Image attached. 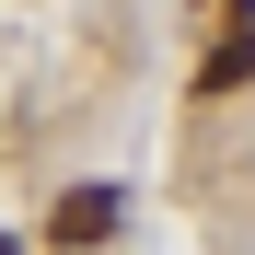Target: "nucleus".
<instances>
[{
  "instance_id": "obj_2",
  "label": "nucleus",
  "mask_w": 255,
  "mask_h": 255,
  "mask_svg": "<svg viewBox=\"0 0 255 255\" xmlns=\"http://www.w3.org/2000/svg\"><path fill=\"white\" fill-rule=\"evenodd\" d=\"M244 81H255V23H221V47H209L197 93H244Z\"/></svg>"
},
{
  "instance_id": "obj_1",
  "label": "nucleus",
  "mask_w": 255,
  "mask_h": 255,
  "mask_svg": "<svg viewBox=\"0 0 255 255\" xmlns=\"http://www.w3.org/2000/svg\"><path fill=\"white\" fill-rule=\"evenodd\" d=\"M116 221H128L116 186H70V197L47 209V244H58V255H70V244H116Z\"/></svg>"
}]
</instances>
